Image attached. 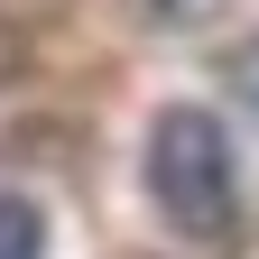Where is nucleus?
I'll list each match as a JSON object with an SVG mask.
<instances>
[{
	"instance_id": "2",
	"label": "nucleus",
	"mask_w": 259,
	"mask_h": 259,
	"mask_svg": "<svg viewBox=\"0 0 259 259\" xmlns=\"http://www.w3.org/2000/svg\"><path fill=\"white\" fill-rule=\"evenodd\" d=\"M0 259H47V213L28 194H0Z\"/></svg>"
},
{
	"instance_id": "1",
	"label": "nucleus",
	"mask_w": 259,
	"mask_h": 259,
	"mask_svg": "<svg viewBox=\"0 0 259 259\" xmlns=\"http://www.w3.org/2000/svg\"><path fill=\"white\" fill-rule=\"evenodd\" d=\"M139 176L157 194V213L176 222L185 241H222L241 213V167H232V130H222L204 102H167L148 120V148H139Z\"/></svg>"
},
{
	"instance_id": "3",
	"label": "nucleus",
	"mask_w": 259,
	"mask_h": 259,
	"mask_svg": "<svg viewBox=\"0 0 259 259\" xmlns=\"http://www.w3.org/2000/svg\"><path fill=\"white\" fill-rule=\"evenodd\" d=\"M10 65H19V37H10V28H0V74H10Z\"/></svg>"
}]
</instances>
